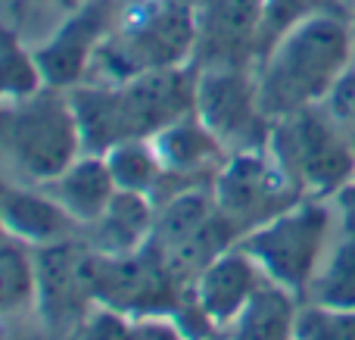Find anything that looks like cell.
<instances>
[{
    "instance_id": "12",
    "label": "cell",
    "mask_w": 355,
    "mask_h": 340,
    "mask_svg": "<svg viewBox=\"0 0 355 340\" xmlns=\"http://www.w3.org/2000/svg\"><path fill=\"white\" fill-rule=\"evenodd\" d=\"M262 0H196V66H256Z\"/></svg>"
},
{
    "instance_id": "15",
    "label": "cell",
    "mask_w": 355,
    "mask_h": 340,
    "mask_svg": "<svg viewBox=\"0 0 355 340\" xmlns=\"http://www.w3.org/2000/svg\"><path fill=\"white\" fill-rule=\"evenodd\" d=\"M0 225L6 241L25 247H50L69 241L78 225L41 185H0Z\"/></svg>"
},
{
    "instance_id": "6",
    "label": "cell",
    "mask_w": 355,
    "mask_h": 340,
    "mask_svg": "<svg viewBox=\"0 0 355 340\" xmlns=\"http://www.w3.org/2000/svg\"><path fill=\"white\" fill-rule=\"evenodd\" d=\"M265 144L302 197L337 200V194L355 178V147L324 106L275 119Z\"/></svg>"
},
{
    "instance_id": "23",
    "label": "cell",
    "mask_w": 355,
    "mask_h": 340,
    "mask_svg": "<svg viewBox=\"0 0 355 340\" xmlns=\"http://www.w3.org/2000/svg\"><path fill=\"white\" fill-rule=\"evenodd\" d=\"M62 12L66 10L56 0H0V22L28 47L53 28Z\"/></svg>"
},
{
    "instance_id": "2",
    "label": "cell",
    "mask_w": 355,
    "mask_h": 340,
    "mask_svg": "<svg viewBox=\"0 0 355 340\" xmlns=\"http://www.w3.org/2000/svg\"><path fill=\"white\" fill-rule=\"evenodd\" d=\"M355 62L352 25L340 10H321L284 31L256 62L259 97L268 122L321 106Z\"/></svg>"
},
{
    "instance_id": "22",
    "label": "cell",
    "mask_w": 355,
    "mask_h": 340,
    "mask_svg": "<svg viewBox=\"0 0 355 340\" xmlns=\"http://www.w3.org/2000/svg\"><path fill=\"white\" fill-rule=\"evenodd\" d=\"M287 340H355V309L306 300L293 309Z\"/></svg>"
},
{
    "instance_id": "13",
    "label": "cell",
    "mask_w": 355,
    "mask_h": 340,
    "mask_svg": "<svg viewBox=\"0 0 355 340\" xmlns=\"http://www.w3.org/2000/svg\"><path fill=\"white\" fill-rule=\"evenodd\" d=\"M150 141H153L156 153L162 160V169H166V181H162L159 194L153 197L156 203L178 191H187V187L212 185L218 169L231 156V147L196 112L166 125Z\"/></svg>"
},
{
    "instance_id": "26",
    "label": "cell",
    "mask_w": 355,
    "mask_h": 340,
    "mask_svg": "<svg viewBox=\"0 0 355 340\" xmlns=\"http://www.w3.org/2000/svg\"><path fill=\"white\" fill-rule=\"evenodd\" d=\"M321 106L331 112L334 122L346 131V137L355 147V62L343 72V78L334 85V91L327 94V100Z\"/></svg>"
},
{
    "instance_id": "9",
    "label": "cell",
    "mask_w": 355,
    "mask_h": 340,
    "mask_svg": "<svg viewBox=\"0 0 355 340\" xmlns=\"http://www.w3.org/2000/svg\"><path fill=\"white\" fill-rule=\"evenodd\" d=\"M122 10L125 0H81L69 6L53 28L28 47L44 85L72 91L91 78L100 47L116 28Z\"/></svg>"
},
{
    "instance_id": "27",
    "label": "cell",
    "mask_w": 355,
    "mask_h": 340,
    "mask_svg": "<svg viewBox=\"0 0 355 340\" xmlns=\"http://www.w3.org/2000/svg\"><path fill=\"white\" fill-rule=\"evenodd\" d=\"M334 203H337V210H340V216H343V222L355 228V178L343 187V191L337 194V200H334Z\"/></svg>"
},
{
    "instance_id": "14",
    "label": "cell",
    "mask_w": 355,
    "mask_h": 340,
    "mask_svg": "<svg viewBox=\"0 0 355 340\" xmlns=\"http://www.w3.org/2000/svg\"><path fill=\"white\" fill-rule=\"evenodd\" d=\"M37 269V309L50 322H75L94 309L87 284V250L69 241L50 244L35 253Z\"/></svg>"
},
{
    "instance_id": "21",
    "label": "cell",
    "mask_w": 355,
    "mask_h": 340,
    "mask_svg": "<svg viewBox=\"0 0 355 340\" xmlns=\"http://www.w3.org/2000/svg\"><path fill=\"white\" fill-rule=\"evenodd\" d=\"M91 340H187L175 316H119L100 309Z\"/></svg>"
},
{
    "instance_id": "10",
    "label": "cell",
    "mask_w": 355,
    "mask_h": 340,
    "mask_svg": "<svg viewBox=\"0 0 355 340\" xmlns=\"http://www.w3.org/2000/svg\"><path fill=\"white\" fill-rule=\"evenodd\" d=\"M193 112L231 150L265 141L271 125L259 97L256 66H200Z\"/></svg>"
},
{
    "instance_id": "11",
    "label": "cell",
    "mask_w": 355,
    "mask_h": 340,
    "mask_svg": "<svg viewBox=\"0 0 355 340\" xmlns=\"http://www.w3.org/2000/svg\"><path fill=\"white\" fill-rule=\"evenodd\" d=\"M265 287H268V278L256 266V260L237 244L196 275L193 284L187 287L184 303L209 334H221L256 303Z\"/></svg>"
},
{
    "instance_id": "16",
    "label": "cell",
    "mask_w": 355,
    "mask_h": 340,
    "mask_svg": "<svg viewBox=\"0 0 355 340\" xmlns=\"http://www.w3.org/2000/svg\"><path fill=\"white\" fill-rule=\"evenodd\" d=\"M41 187L66 210V216L78 228H91L119 194L103 153H81L72 166H66L56 178H50Z\"/></svg>"
},
{
    "instance_id": "1",
    "label": "cell",
    "mask_w": 355,
    "mask_h": 340,
    "mask_svg": "<svg viewBox=\"0 0 355 340\" xmlns=\"http://www.w3.org/2000/svg\"><path fill=\"white\" fill-rule=\"evenodd\" d=\"M200 66L159 69L125 81H81L69 91L85 153H106L125 141L153 137L196 110Z\"/></svg>"
},
{
    "instance_id": "29",
    "label": "cell",
    "mask_w": 355,
    "mask_h": 340,
    "mask_svg": "<svg viewBox=\"0 0 355 340\" xmlns=\"http://www.w3.org/2000/svg\"><path fill=\"white\" fill-rule=\"evenodd\" d=\"M56 3L62 6V10H69V6H75V3H81V0H56Z\"/></svg>"
},
{
    "instance_id": "20",
    "label": "cell",
    "mask_w": 355,
    "mask_h": 340,
    "mask_svg": "<svg viewBox=\"0 0 355 340\" xmlns=\"http://www.w3.org/2000/svg\"><path fill=\"white\" fill-rule=\"evenodd\" d=\"M37 297L35 253L19 241H0V316L31 306Z\"/></svg>"
},
{
    "instance_id": "3",
    "label": "cell",
    "mask_w": 355,
    "mask_h": 340,
    "mask_svg": "<svg viewBox=\"0 0 355 340\" xmlns=\"http://www.w3.org/2000/svg\"><path fill=\"white\" fill-rule=\"evenodd\" d=\"M187 62H196V0H125L91 78L125 81Z\"/></svg>"
},
{
    "instance_id": "17",
    "label": "cell",
    "mask_w": 355,
    "mask_h": 340,
    "mask_svg": "<svg viewBox=\"0 0 355 340\" xmlns=\"http://www.w3.org/2000/svg\"><path fill=\"white\" fill-rule=\"evenodd\" d=\"M156 228V200L147 194L119 191L103 216L91 225V247L97 253L128 256L150 247Z\"/></svg>"
},
{
    "instance_id": "4",
    "label": "cell",
    "mask_w": 355,
    "mask_h": 340,
    "mask_svg": "<svg viewBox=\"0 0 355 340\" xmlns=\"http://www.w3.org/2000/svg\"><path fill=\"white\" fill-rule=\"evenodd\" d=\"M85 153L69 91L41 85L0 103V166L25 185H47Z\"/></svg>"
},
{
    "instance_id": "8",
    "label": "cell",
    "mask_w": 355,
    "mask_h": 340,
    "mask_svg": "<svg viewBox=\"0 0 355 340\" xmlns=\"http://www.w3.org/2000/svg\"><path fill=\"white\" fill-rule=\"evenodd\" d=\"M212 197L221 216L243 237L287 206H293L296 200H302V194L284 172L268 144L259 141L250 147L231 150V156L212 181Z\"/></svg>"
},
{
    "instance_id": "24",
    "label": "cell",
    "mask_w": 355,
    "mask_h": 340,
    "mask_svg": "<svg viewBox=\"0 0 355 340\" xmlns=\"http://www.w3.org/2000/svg\"><path fill=\"white\" fill-rule=\"evenodd\" d=\"M41 85L44 81L35 66V56H31L28 44L12 41L6 47H0V103L37 91Z\"/></svg>"
},
{
    "instance_id": "19",
    "label": "cell",
    "mask_w": 355,
    "mask_h": 340,
    "mask_svg": "<svg viewBox=\"0 0 355 340\" xmlns=\"http://www.w3.org/2000/svg\"><path fill=\"white\" fill-rule=\"evenodd\" d=\"M103 156H106V162H110V172H112V178H116L119 191L147 194V197L159 194L162 181H166V169H162V160L150 137L125 141V144H119V147L106 150Z\"/></svg>"
},
{
    "instance_id": "18",
    "label": "cell",
    "mask_w": 355,
    "mask_h": 340,
    "mask_svg": "<svg viewBox=\"0 0 355 340\" xmlns=\"http://www.w3.org/2000/svg\"><path fill=\"white\" fill-rule=\"evenodd\" d=\"M306 300L340 309H355V228L343 222L340 235L334 237Z\"/></svg>"
},
{
    "instance_id": "25",
    "label": "cell",
    "mask_w": 355,
    "mask_h": 340,
    "mask_svg": "<svg viewBox=\"0 0 355 340\" xmlns=\"http://www.w3.org/2000/svg\"><path fill=\"white\" fill-rule=\"evenodd\" d=\"M331 10V0H262V53L293 25Z\"/></svg>"
},
{
    "instance_id": "30",
    "label": "cell",
    "mask_w": 355,
    "mask_h": 340,
    "mask_svg": "<svg viewBox=\"0 0 355 340\" xmlns=\"http://www.w3.org/2000/svg\"><path fill=\"white\" fill-rule=\"evenodd\" d=\"M0 241H6V235H3V225H0Z\"/></svg>"
},
{
    "instance_id": "28",
    "label": "cell",
    "mask_w": 355,
    "mask_h": 340,
    "mask_svg": "<svg viewBox=\"0 0 355 340\" xmlns=\"http://www.w3.org/2000/svg\"><path fill=\"white\" fill-rule=\"evenodd\" d=\"M349 25H352V44H355V0H352V10H349Z\"/></svg>"
},
{
    "instance_id": "5",
    "label": "cell",
    "mask_w": 355,
    "mask_h": 340,
    "mask_svg": "<svg viewBox=\"0 0 355 340\" xmlns=\"http://www.w3.org/2000/svg\"><path fill=\"white\" fill-rule=\"evenodd\" d=\"M340 228H343V216L334 200L302 197L275 219L252 228L250 235H243L240 247L256 260L268 284L300 300L309 294Z\"/></svg>"
},
{
    "instance_id": "7",
    "label": "cell",
    "mask_w": 355,
    "mask_h": 340,
    "mask_svg": "<svg viewBox=\"0 0 355 340\" xmlns=\"http://www.w3.org/2000/svg\"><path fill=\"white\" fill-rule=\"evenodd\" d=\"M87 284L94 309L119 316H175L187 294L153 247L128 256H110L87 247Z\"/></svg>"
}]
</instances>
